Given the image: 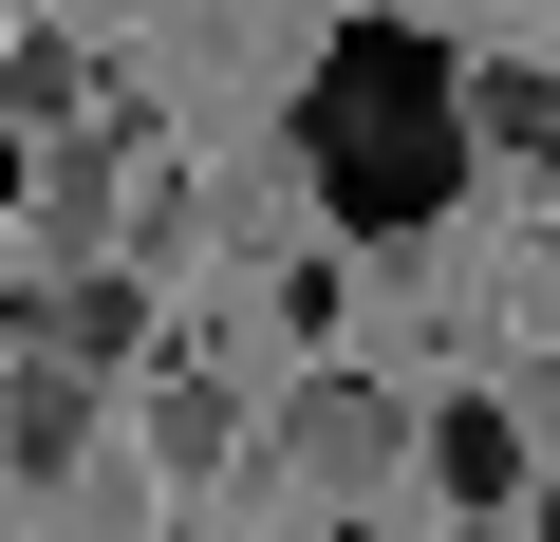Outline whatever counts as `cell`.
<instances>
[{
    "label": "cell",
    "instance_id": "obj_1",
    "mask_svg": "<svg viewBox=\"0 0 560 542\" xmlns=\"http://www.w3.org/2000/svg\"><path fill=\"white\" fill-rule=\"evenodd\" d=\"M467 57L430 20H337L318 76H300V187L337 243H430L467 206Z\"/></svg>",
    "mask_w": 560,
    "mask_h": 542
},
{
    "label": "cell",
    "instance_id": "obj_2",
    "mask_svg": "<svg viewBox=\"0 0 560 542\" xmlns=\"http://www.w3.org/2000/svg\"><path fill=\"white\" fill-rule=\"evenodd\" d=\"M243 449L280 468V505H355L374 468H411V412H393L374 374H300V393H280V412H261Z\"/></svg>",
    "mask_w": 560,
    "mask_h": 542
},
{
    "label": "cell",
    "instance_id": "obj_3",
    "mask_svg": "<svg viewBox=\"0 0 560 542\" xmlns=\"http://www.w3.org/2000/svg\"><path fill=\"white\" fill-rule=\"evenodd\" d=\"M20 337H38V356H75V374H113V356H150V281H131V262H38Z\"/></svg>",
    "mask_w": 560,
    "mask_h": 542
},
{
    "label": "cell",
    "instance_id": "obj_4",
    "mask_svg": "<svg viewBox=\"0 0 560 542\" xmlns=\"http://www.w3.org/2000/svg\"><path fill=\"white\" fill-rule=\"evenodd\" d=\"M0 468H20V486H75L94 468V374L38 356V337H20V374H0Z\"/></svg>",
    "mask_w": 560,
    "mask_h": 542
},
{
    "label": "cell",
    "instance_id": "obj_5",
    "mask_svg": "<svg viewBox=\"0 0 560 542\" xmlns=\"http://www.w3.org/2000/svg\"><path fill=\"white\" fill-rule=\"evenodd\" d=\"M20 224H38V262H113V224H131V150H38L20 169Z\"/></svg>",
    "mask_w": 560,
    "mask_h": 542
},
{
    "label": "cell",
    "instance_id": "obj_6",
    "mask_svg": "<svg viewBox=\"0 0 560 542\" xmlns=\"http://www.w3.org/2000/svg\"><path fill=\"white\" fill-rule=\"evenodd\" d=\"M411 449H430V486H448L467 523H504V505H523V430H504V412H430Z\"/></svg>",
    "mask_w": 560,
    "mask_h": 542
},
{
    "label": "cell",
    "instance_id": "obj_7",
    "mask_svg": "<svg viewBox=\"0 0 560 542\" xmlns=\"http://www.w3.org/2000/svg\"><path fill=\"white\" fill-rule=\"evenodd\" d=\"M168 468H187V486L243 468V393H224V374H168Z\"/></svg>",
    "mask_w": 560,
    "mask_h": 542
},
{
    "label": "cell",
    "instance_id": "obj_8",
    "mask_svg": "<svg viewBox=\"0 0 560 542\" xmlns=\"http://www.w3.org/2000/svg\"><path fill=\"white\" fill-rule=\"evenodd\" d=\"M523 523H541V542H560V468H523Z\"/></svg>",
    "mask_w": 560,
    "mask_h": 542
},
{
    "label": "cell",
    "instance_id": "obj_9",
    "mask_svg": "<svg viewBox=\"0 0 560 542\" xmlns=\"http://www.w3.org/2000/svg\"><path fill=\"white\" fill-rule=\"evenodd\" d=\"M20 169H38V150H20V131H0V224H20Z\"/></svg>",
    "mask_w": 560,
    "mask_h": 542
},
{
    "label": "cell",
    "instance_id": "obj_10",
    "mask_svg": "<svg viewBox=\"0 0 560 542\" xmlns=\"http://www.w3.org/2000/svg\"><path fill=\"white\" fill-rule=\"evenodd\" d=\"M0 38H20V20H0Z\"/></svg>",
    "mask_w": 560,
    "mask_h": 542
}]
</instances>
